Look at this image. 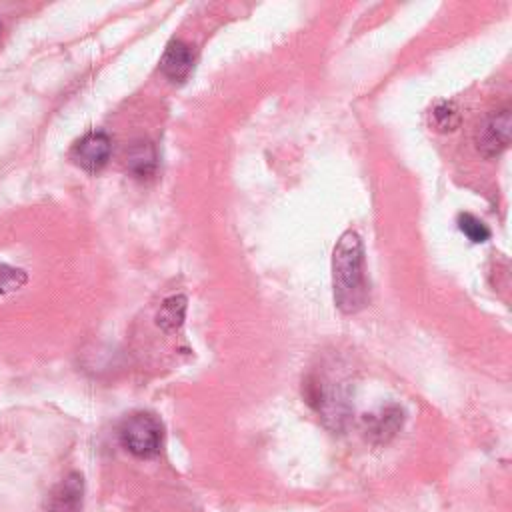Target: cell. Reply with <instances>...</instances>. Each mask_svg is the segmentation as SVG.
<instances>
[{
  "mask_svg": "<svg viewBox=\"0 0 512 512\" xmlns=\"http://www.w3.org/2000/svg\"><path fill=\"white\" fill-rule=\"evenodd\" d=\"M28 280V274L22 268L0 264V294H10L22 288Z\"/></svg>",
  "mask_w": 512,
  "mask_h": 512,
  "instance_id": "12",
  "label": "cell"
},
{
  "mask_svg": "<svg viewBox=\"0 0 512 512\" xmlns=\"http://www.w3.org/2000/svg\"><path fill=\"white\" fill-rule=\"evenodd\" d=\"M186 308H188V300H186L184 294L168 296L160 304V310L156 312L158 328L164 330L166 334H172V332L180 330V326L184 324V318H186Z\"/></svg>",
  "mask_w": 512,
  "mask_h": 512,
  "instance_id": "9",
  "label": "cell"
},
{
  "mask_svg": "<svg viewBox=\"0 0 512 512\" xmlns=\"http://www.w3.org/2000/svg\"><path fill=\"white\" fill-rule=\"evenodd\" d=\"M332 290L334 302L344 314L358 312L368 300L364 248L354 230H346L336 242L332 254Z\"/></svg>",
  "mask_w": 512,
  "mask_h": 512,
  "instance_id": "1",
  "label": "cell"
},
{
  "mask_svg": "<svg viewBox=\"0 0 512 512\" xmlns=\"http://www.w3.org/2000/svg\"><path fill=\"white\" fill-rule=\"evenodd\" d=\"M158 154L150 140H136L126 150V170L134 178H150L156 172Z\"/></svg>",
  "mask_w": 512,
  "mask_h": 512,
  "instance_id": "7",
  "label": "cell"
},
{
  "mask_svg": "<svg viewBox=\"0 0 512 512\" xmlns=\"http://www.w3.org/2000/svg\"><path fill=\"white\" fill-rule=\"evenodd\" d=\"M402 420H404V414L398 406L382 408L378 414H370L364 418L366 434L374 442H388L402 426Z\"/></svg>",
  "mask_w": 512,
  "mask_h": 512,
  "instance_id": "8",
  "label": "cell"
},
{
  "mask_svg": "<svg viewBox=\"0 0 512 512\" xmlns=\"http://www.w3.org/2000/svg\"><path fill=\"white\" fill-rule=\"evenodd\" d=\"M84 480L82 474H66L48 494L46 512H82Z\"/></svg>",
  "mask_w": 512,
  "mask_h": 512,
  "instance_id": "5",
  "label": "cell"
},
{
  "mask_svg": "<svg viewBox=\"0 0 512 512\" xmlns=\"http://www.w3.org/2000/svg\"><path fill=\"white\" fill-rule=\"evenodd\" d=\"M0 36H2V24H0Z\"/></svg>",
  "mask_w": 512,
  "mask_h": 512,
  "instance_id": "13",
  "label": "cell"
},
{
  "mask_svg": "<svg viewBox=\"0 0 512 512\" xmlns=\"http://www.w3.org/2000/svg\"><path fill=\"white\" fill-rule=\"evenodd\" d=\"M512 116L508 108L490 112L476 130V148L484 158H494L510 144Z\"/></svg>",
  "mask_w": 512,
  "mask_h": 512,
  "instance_id": "3",
  "label": "cell"
},
{
  "mask_svg": "<svg viewBox=\"0 0 512 512\" xmlns=\"http://www.w3.org/2000/svg\"><path fill=\"white\" fill-rule=\"evenodd\" d=\"M112 152V140L106 132L102 130H92L86 132L70 152V158L84 170L88 172H98L100 168L106 166L108 158Z\"/></svg>",
  "mask_w": 512,
  "mask_h": 512,
  "instance_id": "4",
  "label": "cell"
},
{
  "mask_svg": "<svg viewBox=\"0 0 512 512\" xmlns=\"http://www.w3.org/2000/svg\"><path fill=\"white\" fill-rule=\"evenodd\" d=\"M194 66V54L182 40H170L160 58V70L172 82H182Z\"/></svg>",
  "mask_w": 512,
  "mask_h": 512,
  "instance_id": "6",
  "label": "cell"
},
{
  "mask_svg": "<svg viewBox=\"0 0 512 512\" xmlns=\"http://www.w3.org/2000/svg\"><path fill=\"white\" fill-rule=\"evenodd\" d=\"M122 446L136 458H152L162 446V424L150 412L130 414L118 430Z\"/></svg>",
  "mask_w": 512,
  "mask_h": 512,
  "instance_id": "2",
  "label": "cell"
},
{
  "mask_svg": "<svg viewBox=\"0 0 512 512\" xmlns=\"http://www.w3.org/2000/svg\"><path fill=\"white\" fill-rule=\"evenodd\" d=\"M458 228L474 244H482V242H486L490 238L488 226L482 220H478L476 216L468 214V212L458 216Z\"/></svg>",
  "mask_w": 512,
  "mask_h": 512,
  "instance_id": "11",
  "label": "cell"
},
{
  "mask_svg": "<svg viewBox=\"0 0 512 512\" xmlns=\"http://www.w3.org/2000/svg\"><path fill=\"white\" fill-rule=\"evenodd\" d=\"M430 124L438 132H452L460 124V112L450 102H440L430 110Z\"/></svg>",
  "mask_w": 512,
  "mask_h": 512,
  "instance_id": "10",
  "label": "cell"
}]
</instances>
